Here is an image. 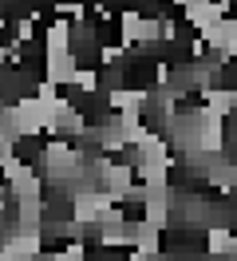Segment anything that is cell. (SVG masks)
Wrapping results in <instances>:
<instances>
[{
	"label": "cell",
	"instance_id": "cell-1",
	"mask_svg": "<svg viewBox=\"0 0 237 261\" xmlns=\"http://www.w3.org/2000/svg\"><path fill=\"white\" fill-rule=\"evenodd\" d=\"M205 249H209V253H225V257H229V253H233V229H229V226H214V229H209Z\"/></svg>",
	"mask_w": 237,
	"mask_h": 261
}]
</instances>
